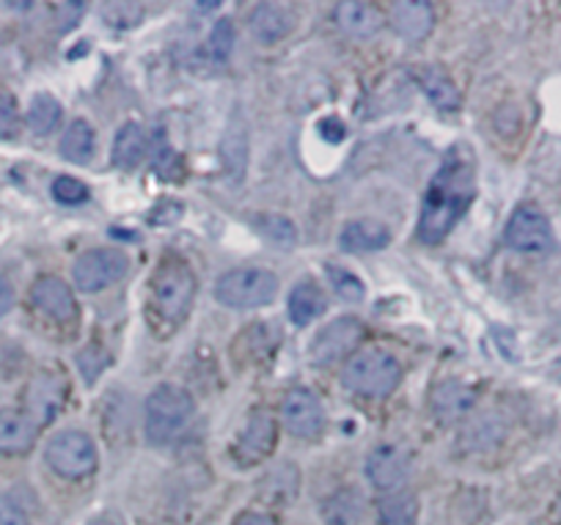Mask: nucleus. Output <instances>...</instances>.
I'll list each match as a JSON object with an SVG mask.
<instances>
[{
	"label": "nucleus",
	"instance_id": "0eeeda50",
	"mask_svg": "<svg viewBox=\"0 0 561 525\" xmlns=\"http://www.w3.org/2000/svg\"><path fill=\"white\" fill-rule=\"evenodd\" d=\"M129 270V259L116 248H91L72 264V281L80 292L91 295L122 281Z\"/></svg>",
	"mask_w": 561,
	"mask_h": 525
},
{
	"label": "nucleus",
	"instance_id": "9d476101",
	"mask_svg": "<svg viewBox=\"0 0 561 525\" xmlns=\"http://www.w3.org/2000/svg\"><path fill=\"white\" fill-rule=\"evenodd\" d=\"M64 402H67V380L56 372H42L25 391V415L36 426H45L61 413Z\"/></svg>",
	"mask_w": 561,
	"mask_h": 525
},
{
	"label": "nucleus",
	"instance_id": "4be33fe9",
	"mask_svg": "<svg viewBox=\"0 0 561 525\" xmlns=\"http://www.w3.org/2000/svg\"><path fill=\"white\" fill-rule=\"evenodd\" d=\"M322 517L328 525H358L364 517V495L353 487L333 492L325 503H322Z\"/></svg>",
	"mask_w": 561,
	"mask_h": 525
},
{
	"label": "nucleus",
	"instance_id": "6e6552de",
	"mask_svg": "<svg viewBox=\"0 0 561 525\" xmlns=\"http://www.w3.org/2000/svg\"><path fill=\"white\" fill-rule=\"evenodd\" d=\"M504 240L512 251L520 253H542L553 248V229L550 220L545 218L542 209L523 204L512 213L510 224H506Z\"/></svg>",
	"mask_w": 561,
	"mask_h": 525
},
{
	"label": "nucleus",
	"instance_id": "bb28decb",
	"mask_svg": "<svg viewBox=\"0 0 561 525\" xmlns=\"http://www.w3.org/2000/svg\"><path fill=\"white\" fill-rule=\"evenodd\" d=\"M61 102L53 94H36L28 105V127L34 135H50L61 124Z\"/></svg>",
	"mask_w": 561,
	"mask_h": 525
},
{
	"label": "nucleus",
	"instance_id": "f704fd0d",
	"mask_svg": "<svg viewBox=\"0 0 561 525\" xmlns=\"http://www.w3.org/2000/svg\"><path fill=\"white\" fill-rule=\"evenodd\" d=\"M14 308V289L7 275H0V319Z\"/></svg>",
	"mask_w": 561,
	"mask_h": 525
},
{
	"label": "nucleus",
	"instance_id": "2eb2a0df",
	"mask_svg": "<svg viewBox=\"0 0 561 525\" xmlns=\"http://www.w3.org/2000/svg\"><path fill=\"white\" fill-rule=\"evenodd\" d=\"M295 23H298V18H295L293 9L275 7V3H262L248 18L253 39L262 42V45H275V42L287 39L295 31Z\"/></svg>",
	"mask_w": 561,
	"mask_h": 525
},
{
	"label": "nucleus",
	"instance_id": "c756f323",
	"mask_svg": "<svg viewBox=\"0 0 561 525\" xmlns=\"http://www.w3.org/2000/svg\"><path fill=\"white\" fill-rule=\"evenodd\" d=\"M256 226L267 240L278 242V246H293L295 237H298L295 226L287 218H280V215H264V218H259Z\"/></svg>",
	"mask_w": 561,
	"mask_h": 525
},
{
	"label": "nucleus",
	"instance_id": "4c0bfd02",
	"mask_svg": "<svg viewBox=\"0 0 561 525\" xmlns=\"http://www.w3.org/2000/svg\"><path fill=\"white\" fill-rule=\"evenodd\" d=\"M556 369H561V361H559V364H556Z\"/></svg>",
	"mask_w": 561,
	"mask_h": 525
},
{
	"label": "nucleus",
	"instance_id": "ddd939ff",
	"mask_svg": "<svg viewBox=\"0 0 561 525\" xmlns=\"http://www.w3.org/2000/svg\"><path fill=\"white\" fill-rule=\"evenodd\" d=\"M366 476L382 492L402 490L408 479V457L397 446H377L366 457Z\"/></svg>",
	"mask_w": 561,
	"mask_h": 525
},
{
	"label": "nucleus",
	"instance_id": "39448f33",
	"mask_svg": "<svg viewBox=\"0 0 561 525\" xmlns=\"http://www.w3.org/2000/svg\"><path fill=\"white\" fill-rule=\"evenodd\" d=\"M278 295V278L264 267H237L220 275L215 284V297L226 308H262Z\"/></svg>",
	"mask_w": 561,
	"mask_h": 525
},
{
	"label": "nucleus",
	"instance_id": "4468645a",
	"mask_svg": "<svg viewBox=\"0 0 561 525\" xmlns=\"http://www.w3.org/2000/svg\"><path fill=\"white\" fill-rule=\"evenodd\" d=\"M275 437H278L275 421L267 413H253L242 430L240 441H237V459L242 465L259 463L275 448Z\"/></svg>",
	"mask_w": 561,
	"mask_h": 525
},
{
	"label": "nucleus",
	"instance_id": "f03ea898",
	"mask_svg": "<svg viewBox=\"0 0 561 525\" xmlns=\"http://www.w3.org/2000/svg\"><path fill=\"white\" fill-rule=\"evenodd\" d=\"M196 297V273L180 256H169L160 262L152 278V306L154 313L165 324L176 328L191 313Z\"/></svg>",
	"mask_w": 561,
	"mask_h": 525
},
{
	"label": "nucleus",
	"instance_id": "2f4dec72",
	"mask_svg": "<svg viewBox=\"0 0 561 525\" xmlns=\"http://www.w3.org/2000/svg\"><path fill=\"white\" fill-rule=\"evenodd\" d=\"M20 133L18 100L12 94H0V138H14Z\"/></svg>",
	"mask_w": 561,
	"mask_h": 525
},
{
	"label": "nucleus",
	"instance_id": "a878e982",
	"mask_svg": "<svg viewBox=\"0 0 561 525\" xmlns=\"http://www.w3.org/2000/svg\"><path fill=\"white\" fill-rule=\"evenodd\" d=\"M61 155L64 160L75 162V166H83L94 155V129L83 118H75L61 135Z\"/></svg>",
	"mask_w": 561,
	"mask_h": 525
},
{
	"label": "nucleus",
	"instance_id": "c85d7f7f",
	"mask_svg": "<svg viewBox=\"0 0 561 525\" xmlns=\"http://www.w3.org/2000/svg\"><path fill=\"white\" fill-rule=\"evenodd\" d=\"M231 50H234V28H231L229 20H218L215 28L209 31V56H213V61L226 64Z\"/></svg>",
	"mask_w": 561,
	"mask_h": 525
},
{
	"label": "nucleus",
	"instance_id": "e433bc0d",
	"mask_svg": "<svg viewBox=\"0 0 561 525\" xmlns=\"http://www.w3.org/2000/svg\"><path fill=\"white\" fill-rule=\"evenodd\" d=\"M91 525H118V523H116V520H94Z\"/></svg>",
	"mask_w": 561,
	"mask_h": 525
},
{
	"label": "nucleus",
	"instance_id": "7c9ffc66",
	"mask_svg": "<svg viewBox=\"0 0 561 525\" xmlns=\"http://www.w3.org/2000/svg\"><path fill=\"white\" fill-rule=\"evenodd\" d=\"M53 198L75 207V204L89 202V185H83V182L75 180V176H58V180L53 182Z\"/></svg>",
	"mask_w": 561,
	"mask_h": 525
},
{
	"label": "nucleus",
	"instance_id": "b1692460",
	"mask_svg": "<svg viewBox=\"0 0 561 525\" xmlns=\"http://www.w3.org/2000/svg\"><path fill=\"white\" fill-rule=\"evenodd\" d=\"M419 83L438 111H457V107H460V91H457L455 80H451L444 69H424V72L419 75Z\"/></svg>",
	"mask_w": 561,
	"mask_h": 525
},
{
	"label": "nucleus",
	"instance_id": "a211bd4d",
	"mask_svg": "<svg viewBox=\"0 0 561 525\" xmlns=\"http://www.w3.org/2000/svg\"><path fill=\"white\" fill-rule=\"evenodd\" d=\"M336 25L350 36V39H375L386 25V18L371 3H339L336 7Z\"/></svg>",
	"mask_w": 561,
	"mask_h": 525
},
{
	"label": "nucleus",
	"instance_id": "9b49d317",
	"mask_svg": "<svg viewBox=\"0 0 561 525\" xmlns=\"http://www.w3.org/2000/svg\"><path fill=\"white\" fill-rule=\"evenodd\" d=\"M280 419H284V426L289 430V435L304 437V441H311V437L320 435L325 430V410H322V402L306 388H295V391L287 393L284 399V408H280Z\"/></svg>",
	"mask_w": 561,
	"mask_h": 525
},
{
	"label": "nucleus",
	"instance_id": "473e14b6",
	"mask_svg": "<svg viewBox=\"0 0 561 525\" xmlns=\"http://www.w3.org/2000/svg\"><path fill=\"white\" fill-rule=\"evenodd\" d=\"M0 525H31V520L25 517V512L18 503L0 498Z\"/></svg>",
	"mask_w": 561,
	"mask_h": 525
},
{
	"label": "nucleus",
	"instance_id": "c9c22d12",
	"mask_svg": "<svg viewBox=\"0 0 561 525\" xmlns=\"http://www.w3.org/2000/svg\"><path fill=\"white\" fill-rule=\"evenodd\" d=\"M234 525H278V523H275L273 514L267 512H242Z\"/></svg>",
	"mask_w": 561,
	"mask_h": 525
},
{
	"label": "nucleus",
	"instance_id": "412c9836",
	"mask_svg": "<svg viewBox=\"0 0 561 525\" xmlns=\"http://www.w3.org/2000/svg\"><path fill=\"white\" fill-rule=\"evenodd\" d=\"M473 404V391L460 380H444L433 391V413L440 421H455L466 415Z\"/></svg>",
	"mask_w": 561,
	"mask_h": 525
},
{
	"label": "nucleus",
	"instance_id": "72a5a7b5",
	"mask_svg": "<svg viewBox=\"0 0 561 525\" xmlns=\"http://www.w3.org/2000/svg\"><path fill=\"white\" fill-rule=\"evenodd\" d=\"M320 133H322V138H328L331 144H339V140L347 135V127H342V122H339V118H325V122L320 124Z\"/></svg>",
	"mask_w": 561,
	"mask_h": 525
},
{
	"label": "nucleus",
	"instance_id": "f3484780",
	"mask_svg": "<svg viewBox=\"0 0 561 525\" xmlns=\"http://www.w3.org/2000/svg\"><path fill=\"white\" fill-rule=\"evenodd\" d=\"M39 426L20 410H0V454L20 457L36 446Z\"/></svg>",
	"mask_w": 561,
	"mask_h": 525
},
{
	"label": "nucleus",
	"instance_id": "7ed1b4c3",
	"mask_svg": "<svg viewBox=\"0 0 561 525\" xmlns=\"http://www.w3.org/2000/svg\"><path fill=\"white\" fill-rule=\"evenodd\" d=\"M342 383L358 397H388L402 383V366L386 350H360L344 366Z\"/></svg>",
	"mask_w": 561,
	"mask_h": 525
},
{
	"label": "nucleus",
	"instance_id": "dca6fc26",
	"mask_svg": "<svg viewBox=\"0 0 561 525\" xmlns=\"http://www.w3.org/2000/svg\"><path fill=\"white\" fill-rule=\"evenodd\" d=\"M391 25L404 42L427 39L435 28V9L424 0H404L391 7Z\"/></svg>",
	"mask_w": 561,
	"mask_h": 525
},
{
	"label": "nucleus",
	"instance_id": "5701e85b",
	"mask_svg": "<svg viewBox=\"0 0 561 525\" xmlns=\"http://www.w3.org/2000/svg\"><path fill=\"white\" fill-rule=\"evenodd\" d=\"M325 292L314 284V281H304L293 289L289 295V317H293L295 324H309L314 322L317 317L325 313Z\"/></svg>",
	"mask_w": 561,
	"mask_h": 525
},
{
	"label": "nucleus",
	"instance_id": "20e7f679",
	"mask_svg": "<svg viewBox=\"0 0 561 525\" xmlns=\"http://www.w3.org/2000/svg\"><path fill=\"white\" fill-rule=\"evenodd\" d=\"M196 413V402L176 386H158L147 399V437L154 446H163L180 435Z\"/></svg>",
	"mask_w": 561,
	"mask_h": 525
},
{
	"label": "nucleus",
	"instance_id": "f257e3e1",
	"mask_svg": "<svg viewBox=\"0 0 561 525\" xmlns=\"http://www.w3.org/2000/svg\"><path fill=\"white\" fill-rule=\"evenodd\" d=\"M477 196V162L468 146H451L421 204L419 240L435 246L451 235Z\"/></svg>",
	"mask_w": 561,
	"mask_h": 525
},
{
	"label": "nucleus",
	"instance_id": "423d86ee",
	"mask_svg": "<svg viewBox=\"0 0 561 525\" xmlns=\"http://www.w3.org/2000/svg\"><path fill=\"white\" fill-rule=\"evenodd\" d=\"M45 459L64 479H85L96 470V446L85 432L64 430L50 437L45 448Z\"/></svg>",
	"mask_w": 561,
	"mask_h": 525
},
{
	"label": "nucleus",
	"instance_id": "6ab92c4d",
	"mask_svg": "<svg viewBox=\"0 0 561 525\" xmlns=\"http://www.w3.org/2000/svg\"><path fill=\"white\" fill-rule=\"evenodd\" d=\"M339 246L347 253H369V251H382V248L391 246V229L380 220H353L342 229L339 237Z\"/></svg>",
	"mask_w": 561,
	"mask_h": 525
},
{
	"label": "nucleus",
	"instance_id": "f8f14e48",
	"mask_svg": "<svg viewBox=\"0 0 561 525\" xmlns=\"http://www.w3.org/2000/svg\"><path fill=\"white\" fill-rule=\"evenodd\" d=\"M31 303L56 322H72L78 317V303H75L72 289H69L67 281L56 278V275H45L31 286Z\"/></svg>",
	"mask_w": 561,
	"mask_h": 525
},
{
	"label": "nucleus",
	"instance_id": "393cba45",
	"mask_svg": "<svg viewBox=\"0 0 561 525\" xmlns=\"http://www.w3.org/2000/svg\"><path fill=\"white\" fill-rule=\"evenodd\" d=\"M415 517H419V501L413 492L397 490L377 501V520L382 525H415Z\"/></svg>",
	"mask_w": 561,
	"mask_h": 525
},
{
	"label": "nucleus",
	"instance_id": "1a4fd4ad",
	"mask_svg": "<svg viewBox=\"0 0 561 525\" xmlns=\"http://www.w3.org/2000/svg\"><path fill=\"white\" fill-rule=\"evenodd\" d=\"M364 333L366 330L364 324H360V319L355 317L333 319L331 324H325V328L317 333L314 344H311V361H314L317 366H328L347 358L355 346L360 344Z\"/></svg>",
	"mask_w": 561,
	"mask_h": 525
},
{
	"label": "nucleus",
	"instance_id": "aec40b11",
	"mask_svg": "<svg viewBox=\"0 0 561 525\" xmlns=\"http://www.w3.org/2000/svg\"><path fill=\"white\" fill-rule=\"evenodd\" d=\"M147 133L144 127L135 122H127L122 129L116 133L113 138V151H111V160L113 166L122 168V171H129V168L138 166L144 157H147Z\"/></svg>",
	"mask_w": 561,
	"mask_h": 525
},
{
	"label": "nucleus",
	"instance_id": "cd10ccee",
	"mask_svg": "<svg viewBox=\"0 0 561 525\" xmlns=\"http://www.w3.org/2000/svg\"><path fill=\"white\" fill-rule=\"evenodd\" d=\"M328 278H331V286L336 289V295L347 303H360L364 300L366 289H364V281H358V275L350 273L344 267H328Z\"/></svg>",
	"mask_w": 561,
	"mask_h": 525
}]
</instances>
